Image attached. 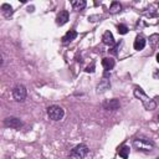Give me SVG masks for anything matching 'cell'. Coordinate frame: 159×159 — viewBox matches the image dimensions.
I'll list each match as a JSON object with an SVG mask.
<instances>
[{
  "instance_id": "cell-1",
  "label": "cell",
  "mask_w": 159,
  "mask_h": 159,
  "mask_svg": "<svg viewBox=\"0 0 159 159\" xmlns=\"http://www.w3.org/2000/svg\"><path fill=\"white\" fill-rule=\"evenodd\" d=\"M134 96L142 101V103H143V106L145 107V109H148V111H153V109L157 107V102H155V99L149 98V97L143 92V89H142L140 87H135V88H134Z\"/></svg>"
},
{
  "instance_id": "cell-2",
  "label": "cell",
  "mask_w": 159,
  "mask_h": 159,
  "mask_svg": "<svg viewBox=\"0 0 159 159\" xmlns=\"http://www.w3.org/2000/svg\"><path fill=\"white\" fill-rule=\"evenodd\" d=\"M133 147L137 149V150H140V152H152L153 148H154V143L153 140L148 139V138H144V137H139V138H135L133 140Z\"/></svg>"
},
{
  "instance_id": "cell-3",
  "label": "cell",
  "mask_w": 159,
  "mask_h": 159,
  "mask_svg": "<svg viewBox=\"0 0 159 159\" xmlns=\"http://www.w3.org/2000/svg\"><path fill=\"white\" fill-rule=\"evenodd\" d=\"M88 147L86 144H78L71 150V157L73 159H84L88 155Z\"/></svg>"
},
{
  "instance_id": "cell-4",
  "label": "cell",
  "mask_w": 159,
  "mask_h": 159,
  "mask_svg": "<svg viewBox=\"0 0 159 159\" xmlns=\"http://www.w3.org/2000/svg\"><path fill=\"white\" fill-rule=\"evenodd\" d=\"M47 114H48L50 119H52V120H60V119L63 118L65 111L60 106H51V107L47 108Z\"/></svg>"
},
{
  "instance_id": "cell-5",
  "label": "cell",
  "mask_w": 159,
  "mask_h": 159,
  "mask_svg": "<svg viewBox=\"0 0 159 159\" xmlns=\"http://www.w3.org/2000/svg\"><path fill=\"white\" fill-rule=\"evenodd\" d=\"M26 94H27L26 87L22 86V84H17V86L12 89V97H14V99L17 101V102H22V101H25Z\"/></svg>"
},
{
  "instance_id": "cell-6",
  "label": "cell",
  "mask_w": 159,
  "mask_h": 159,
  "mask_svg": "<svg viewBox=\"0 0 159 159\" xmlns=\"http://www.w3.org/2000/svg\"><path fill=\"white\" fill-rule=\"evenodd\" d=\"M4 125L9 128H14V129H20L22 127V122L16 117H7L4 120Z\"/></svg>"
},
{
  "instance_id": "cell-7",
  "label": "cell",
  "mask_w": 159,
  "mask_h": 159,
  "mask_svg": "<svg viewBox=\"0 0 159 159\" xmlns=\"http://www.w3.org/2000/svg\"><path fill=\"white\" fill-rule=\"evenodd\" d=\"M119 107H120V103H119V101L116 99V98L103 102V108L107 109V111H117Z\"/></svg>"
},
{
  "instance_id": "cell-8",
  "label": "cell",
  "mask_w": 159,
  "mask_h": 159,
  "mask_svg": "<svg viewBox=\"0 0 159 159\" xmlns=\"http://www.w3.org/2000/svg\"><path fill=\"white\" fill-rule=\"evenodd\" d=\"M67 21H68V11H67V10L60 11V14H58L57 17H56V24L60 25V26H62V25H65Z\"/></svg>"
},
{
  "instance_id": "cell-9",
  "label": "cell",
  "mask_w": 159,
  "mask_h": 159,
  "mask_svg": "<svg viewBox=\"0 0 159 159\" xmlns=\"http://www.w3.org/2000/svg\"><path fill=\"white\" fill-rule=\"evenodd\" d=\"M145 43H147V41H145V39L143 36H137L135 40H134L133 46H134V48L137 51H140V50H143L145 47Z\"/></svg>"
},
{
  "instance_id": "cell-10",
  "label": "cell",
  "mask_w": 159,
  "mask_h": 159,
  "mask_svg": "<svg viewBox=\"0 0 159 159\" xmlns=\"http://www.w3.org/2000/svg\"><path fill=\"white\" fill-rule=\"evenodd\" d=\"M109 87H111L109 81H108L107 78H103V80L98 83V86H97V93H103V92H106Z\"/></svg>"
},
{
  "instance_id": "cell-11",
  "label": "cell",
  "mask_w": 159,
  "mask_h": 159,
  "mask_svg": "<svg viewBox=\"0 0 159 159\" xmlns=\"http://www.w3.org/2000/svg\"><path fill=\"white\" fill-rule=\"evenodd\" d=\"M102 40H103V43H106L108 46L114 45V37H113V35H112L111 31H106L103 34V36H102Z\"/></svg>"
},
{
  "instance_id": "cell-12",
  "label": "cell",
  "mask_w": 159,
  "mask_h": 159,
  "mask_svg": "<svg viewBox=\"0 0 159 159\" xmlns=\"http://www.w3.org/2000/svg\"><path fill=\"white\" fill-rule=\"evenodd\" d=\"M77 37V32L75 30H70L65 34V36L62 37V42L63 43H67V42H71L72 40H75Z\"/></svg>"
},
{
  "instance_id": "cell-13",
  "label": "cell",
  "mask_w": 159,
  "mask_h": 159,
  "mask_svg": "<svg viewBox=\"0 0 159 159\" xmlns=\"http://www.w3.org/2000/svg\"><path fill=\"white\" fill-rule=\"evenodd\" d=\"M102 66H103V68L108 72L109 70H112V68L114 67V60L111 58V57H104V58L102 60Z\"/></svg>"
},
{
  "instance_id": "cell-14",
  "label": "cell",
  "mask_w": 159,
  "mask_h": 159,
  "mask_svg": "<svg viewBox=\"0 0 159 159\" xmlns=\"http://www.w3.org/2000/svg\"><path fill=\"white\" fill-rule=\"evenodd\" d=\"M86 1L84 0H75V1H72L71 2V5H72V7H73V10H76V11H80V10H83L84 7H86Z\"/></svg>"
},
{
  "instance_id": "cell-15",
  "label": "cell",
  "mask_w": 159,
  "mask_h": 159,
  "mask_svg": "<svg viewBox=\"0 0 159 159\" xmlns=\"http://www.w3.org/2000/svg\"><path fill=\"white\" fill-rule=\"evenodd\" d=\"M1 12H2V15H4L5 17H10L14 11H12V7H11L9 4H2V5H1Z\"/></svg>"
},
{
  "instance_id": "cell-16",
  "label": "cell",
  "mask_w": 159,
  "mask_h": 159,
  "mask_svg": "<svg viewBox=\"0 0 159 159\" xmlns=\"http://www.w3.org/2000/svg\"><path fill=\"white\" fill-rule=\"evenodd\" d=\"M118 154L123 159H127L129 157V147L128 145H122L120 148H118Z\"/></svg>"
},
{
  "instance_id": "cell-17",
  "label": "cell",
  "mask_w": 159,
  "mask_h": 159,
  "mask_svg": "<svg viewBox=\"0 0 159 159\" xmlns=\"http://www.w3.org/2000/svg\"><path fill=\"white\" fill-rule=\"evenodd\" d=\"M122 10V5L118 2V1H113L112 4H111V6H109V12L111 14H117V12H119Z\"/></svg>"
},
{
  "instance_id": "cell-18",
  "label": "cell",
  "mask_w": 159,
  "mask_h": 159,
  "mask_svg": "<svg viewBox=\"0 0 159 159\" xmlns=\"http://www.w3.org/2000/svg\"><path fill=\"white\" fill-rule=\"evenodd\" d=\"M118 32L122 34V35H124V34L128 32V27H127L124 24H119V25H118Z\"/></svg>"
},
{
  "instance_id": "cell-19",
  "label": "cell",
  "mask_w": 159,
  "mask_h": 159,
  "mask_svg": "<svg viewBox=\"0 0 159 159\" xmlns=\"http://www.w3.org/2000/svg\"><path fill=\"white\" fill-rule=\"evenodd\" d=\"M122 45H123V42H122V41H119V42H118V43H117L112 50H109V52H111V53H113V55H117V53H118V50L120 48V46H122Z\"/></svg>"
},
{
  "instance_id": "cell-20",
  "label": "cell",
  "mask_w": 159,
  "mask_h": 159,
  "mask_svg": "<svg viewBox=\"0 0 159 159\" xmlns=\"http://www.w3.org/2000/svg\"><path fill=\"white\" fill-rule=\"evenodd\" d=\"M158 40H159V35H157V34H154V35H152V36L149 37V42H150V45H155Z\"/></svg>"
},
{
  "instance_id": "cell-21",
  "label": "cell",
  "mask_w": 159,
  "mask_h": 159,
  "mask_svg": "<svg viewBox=\"0 0 159 159\" xmlns=\"http://www.w3.org/2000/svg\"><path fill=\"white\" fill-rule=\"evenodd\" d=\"M86 71H87V72H93V71H94V63H92L91 66H88V67L86 68Z\"/></svg>"
},
{
  "instance_id": "cell-22",
  "label": "cell",
  "mask_w": 159,
  "mask_h": 159,
  "mask_svg": "<svg viewBox=\"0 0 159 159\" xmlns=\"http://www.w3.org/2000/svg\"><path fill=\"white\" fill-rule=\"evenodd\" d=\"M157 61H158V63H159V52L157 53Z\"/></svg>"
},
{
  "instance_id": "cell-23",
  "label": "cell",
  "mask_w": 159,
  "mask_h": 159,
  "mask_svg": "<svg viewBox=\"0 0 159 159\" xmlns=\"http://www.w3.org/2000/svg\"><path fill=\"white\" fill-rule=\"evenodd\" d=\"M157 119H158V120H159V114H158V117H157Z\"/></svg>"
},
{
  "instance_id": "cell-24",
  "label": "cell",
  "mask_w": 159,
  "mask_h": 159,
  "mask_svg": "<svg viewBox=\"0 0 159 159\" xmlns=\"http://www.w3.org/2000/svg\"><path fill=\"white\" fill-rule=\"evenodd\" d=\"M157 159H159V158H157Z\"/></svg>"
}]
</instances>
